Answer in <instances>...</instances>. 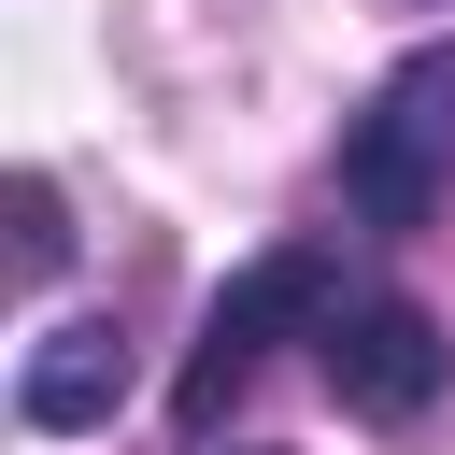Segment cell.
<instances>
[{"label":"cell","instance_id":"cell-5","mask_svg":"<svg viewBox=\"0 0 455 455\" xmlns=\"http://www.w3.org/2000/svg\"><path fill=\"white\" fill-rule=\"evenodd\" d=\"M57 256H71V228H57V185H43V171H14V270L43 284Z\"/></svg>","mask_w":455,"mask_h":455},{"label":"cell","instance_id":"cell-3","mask_svg":"<svg viewBox=\"0 0 455 455\" xmlns=\"http://www.w3.org/2000/svg\"><path fill=\"white\" fill-rule=\"evenodd\" d=\"M313 341H327L341 412H370V427H412V412L441 398V370H455V341H441V313H427V299H341Z\"/></svg>","mask_w":455,"mask_h":455},{"label":"cell","instance_id":"cell-2","mask_svg":"<svg viewBox=\"0 0 455 455\" xmlns=\"http://www.w3.org/2000/svg\"><path fill=\"white\" fill-rule=\"evenodd\" d=\"M327 313H341V284H327V256H313V242H284V256L228 270V284H213V313H199V355H185V427H213V412H228V384H242L270 341L327 327Z\"/></svg>","mask_w":455,"mask_h":455},{"label":"cell","instance_id":"cell-1","mask_svg":"<svg viewBox=\"0 0 455 455\" xmlns=\"http://www.w3.org/2000/svg\"><path fill=\"white\" fill-rule=\"evenodd\" d=\"M441 185H455V43L398 57L370 85V114L341 128V213L355 228H427Z\"/></svg>","mask_w":455,"mask_h":455},{"label":"cell","instance_id":"cell-4","mask_svg":"<svg viewBox=\"0 0 455 455\" xmlns=\"http://www.w3.org/2000/svg\"><path fill=\"white\" fill-rule=\"evenodd\" d=\"M114 398H128V327H114V313H71V327H43V341L14 355V412H28L43 441L114 427Z\"/></svg>","mask_w":455,"mask_h":455}]
</instances>
